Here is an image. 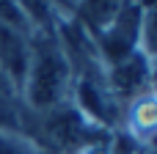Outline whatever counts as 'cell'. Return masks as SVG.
Instances as JSON below:
<instances>
[{
  "instance_id": "277c9868",
  "label": "cell",
  "mask_w": 157,
  "mask_h": 154,
  "mask_svg": "<svg viewBox=\"0 0 157 154\" xmlns=\"http://www.w3.org/2000/svg\"><path fill=\"white\" fill-rule=\"evenodd\" d=\"M146 83H149V61L144 52L135 50L113 63L108 88L119 102V99H138V94L144 91Z\"/></svg>"
},
{
  "instance_id": "9c48e42d",
  "label": "cell",
  "mask_w": 157,
  "mask_h": 154,
  "mask_svg": "<svg viewBox=\"0 0 157 154\" xmlns=\"http://www.w3.org/2000/svg\"><path fill=\"white\" fill-rule=\"evenodd\" d=\"M0 154H33V143L25 135H14L11 130H0Z\"/></svg>"
},
{
  "instance_id": "ba28073f",
  "label": "cell",
  "mask_w": 157,
  "mask_h": 154,
  "mask_svg": "<svg viewBox=\"0 0 157 154\" xmlns=\"http://www.w3.org/2000/svg\"><path fill=\"white\" fill-rule=\"evenodd\" d=\"M141 36H144V44H146V52L157 55V0L149 3L144 19H141Z\"/></svg>"
},
{
  "instance_id": "7a4b0ae2",
  "label": "cell",
  "mask_w": 157,
  "mask_h": 154,
  "mask_svg": "<svg viewBox=\"0 0 157 154\" xmlns=\"http://www.w3.org/2000/svg\"><path fill=\"white\" fill-rule=\"evenodd\" d=\"M41 132L39 138L47 141V146L58 149V152H75L80 146H88L97 135L94 124L88 121V116L72 110V107H55L41 118Z\"/></svg>"
},
{
  "instance_id": "30bf717a",
  "label": "cell",
  "mask_w": 157,
  "mask_h": 154,
  "mask_svg": "<svg viewBox=\"0 0 157 154\" xmlns=\"http://www.w3.org/2000/svg\"><path fill=\"white\" fill-rule=\"evenodd\" d=\"M50 3H58V6H63V8H77L80 0H50Z\"/></svg>"
},
{
  "instance_id": "6da1fadb",
  "label": "cell",
  "mask_w": 157,
  "mask_h": 154,
  "mask_svg": "<svg viewBox=\"0 0 157 154\" xmlns=\"http://www.w3.org/2000/svg\"><path fill=\"white\" fill-rule=\"evenodd\" d=\"M22 88L33 110L50 113L66 105V96L72 91V66L52 28L30 30V50Z\"/></svg>"
},
{
  "instance_id": "8992f818",
  "label": "cell",
  "mask_w": 157,
  "mask_h": 154,
  "mask_svg": "<svg viewBox=\"0 0 157 154\" xmlns=\"http://www.w3.org/2000/svg\"><path fill=\"white\" fill-rule=\"evenodd\" d=\"M0 25L30 33V19H28L25 8L19 6V0H0Z\"/></svg>"
},
{
  "instance_id": "3957f363",
  "label": "cell",
  "mask_w": 157,
  "mask_h": 154,
  "mask_svg": "<svg viewBox=\"0 0 157 154\" xmlns=\"http://www.w3.org/2000/svg\"><path fill=\"white\" fill-rule=\"evenodd\" d=\"M141 19H144V8L135 0H130L110 19V25L102 33H97V50L102 52V58L116 63L124 55L135 52V44L141 39Z\"/></svg>"
},
{
  "instance_id": "8fae6325",
  "label": "cell",
  "mask_w": 157,
  "mask_h": 154,
  "mask_svg": "<svg viewBox=\"0 0 157 154\" xmlns=\"http://www.w3.org/2000/svg\"><path fill=\"white\" fill-rule=\"evenodd\" d=\"M135 3H138V6H141V3H146V6H149V3H155V0H135Z\"/></svg>"
},
{
  "instance_id": "5b68a950",
  "label": "cell",
  "mask_w": 157,
  "mask_h": 154,
  "mask_svg": "<svg viewBox=\"0 0 157 154\" xmlns=\"http://www.w3.org/2000/svg\"><path fill=\"white\" fill-rule=\"evenodd\" d=\"M130 0H80L77 3V14H80V22L86 30L91 33H102L110 19L127 6Z\"/></svg>"
},
{
  "instance_id": "52a82bcc",
  "label": "cell",
  "mask_w": 157,
  "mask_h": 154,
  "mask_svg": "<svg viewBox=\"0 0 157 154\" xmlns=\"http://www.w3.org/2000/svg\"><path fill=\"white\" fill-rule=\"evenodd\" d=\"M132 124L141 132L157 130V99H141L132 110Z\"/></svg>"
}]
</instances>
